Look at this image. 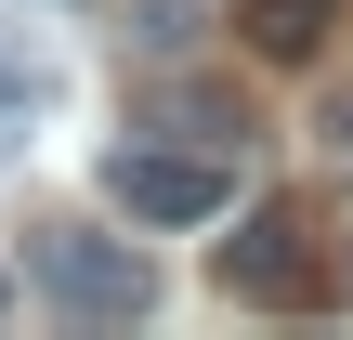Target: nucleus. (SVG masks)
<instances>
[{
	"instance_id": "obj_1",
	"label": "nucleus",
	"mask_w": 353,
	"mask_h": 340,
	"mask_svg": "<svg viewBox=\"0 0 353 340\" xmlns=\"http://www.w3.org/2000/svg\"><path fill=\"white\" fill-rule=\"evenodd\" d=\"M26 275H39V301H52V314H79V328H131V314L157 301V275H144V249H131V236H39V249H26Z\"/></svg>"
},
{
	"instance_id": "obj_2",
	"label": "nucleus",
	"mask_w": 353,
	"mask_h": 340,
	"mask_svg": "<svg viewBox=\"0 0 353 340\" xmlns=\"http://www.w3.org/2000/svg\"><path fill=\"white\" fill-rule=\"evenodd\" d=\"M105 197H118L131 223H223V210H236V170H223L210 144H118V157H105Z\"/></svg>"
},
{
	"instance_id": "obj_3",
	"label": "nucleus",
	"mask_w": 353,
	"mask_h": 340,
	"mask_svg": "<svg viewBox=\"0 0 353 340\" xmlns=\"http://www.w3.org/2000/svg\"><path fill=\"white\" fill-rule=\"evenodd\" d=\"M223 288L236 301H314V223L301 210H249L223 236Z\"/></svg>"
},
{
	"instance_id": "obj_4",
	"label": "nucleus",
	"mask_w": 353,
	"mask_h": 340,
	"mask_svg": "<svg viewBox=\"0 0 353 340\" xmlns=\"http://www.w3.org/2000/svg\"><path fill=\"white\" fill-rule=\"evenodd\" d=\"M327 13H341V0H249L236 26H249V52H275V66H301V52L327 39Z\"/></svg>"
},
{
	"instance_id": "obj_5",
	"label": "nucleus",
	"mask_w": 353,
	"mask_h": 340,
	"mask_svg": "<svg viewBox=\"0 0 353 340\" xmlns=\"http://www.w3.org/2000/svg\"><path fill=\"white\" fill-rule=\"evenodd\" d=\"M170 118H183L210 157H223V144H249V105H223V92H170Z\"/></svg>"
},
{
	"instance_id": "obj_6",
	"label": "nucleus",
	"mask_w": 353,
	"mask_h": 340,
	"mask_svg": "<svg viewBox=\"0 0 353 340\" xmlns=\"http://www.w3.org/2000/svg\"><path fill=\"white\" fill-rule=\"evenodd\" d=\"M131 39H144V52H183V39H196V0H144Z\"/></svg>"
},
{
	"instance_id": "obj_7",
	"label": "nucleus",
	"mask_w": 353,
	"mask_h": 340,
	"mask_svg": "<svg viewBox=\"0 0 353 340\" xmlns=\"http://www.w3.org/2000/svg\"><path fill=\"white\" fill-rule=\"evenodd\" d=\"M39 92H52V79H39V52H13V39H0V118H26Z\"/></svg>"
},
{
	"instance_id": "obj_8",
	"label": "nucleus",
	"mask_w": 353,
	"mask_h": 340,
	"mask_svg": "<svg viewBox=\"0 0 353 340\" xmlns=\"http://www.w3.org/2000/svg\"><path fill=\"white\" fill-rule=\"evenodd\" d=\"M314 131H327V157H353V79L327 92V105H314Z\"/></svg>"
},
{
	"instance_id": "obj_9",
	"label": "nucleus",
	"mask_w": 353,
	"mask_h": 340,
	"mask_svg": "<svg viewBox=\"0 0 353 340\" xmlns=\"http://www.w3.org/2000/svg\"><path fill=\"white\" fill-rule=\"evenodd\" d=\"M0 314H13V275H0Z\"/></svg>"
}]
</instances>
